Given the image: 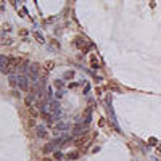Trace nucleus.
Here are the masks:
<instances>
[{
	"instance_id": "7",
	"label": "nucleus",
	"mask_w": 161,
	"mask_h": 161,
	"mask_svg": "<svg viewBox=\"0 0 161 161\" xmlns=\"http://www.w3.org/2000/svg\"><path fill=\"white\" fill-rule=\"evenodd\" d=\"M76 45H79V47H84V45H87V40H86V39L82 40V37H79V39H76Z\"/></svg>"
},
{
	"instance_id": "3",
	"label": "nucleus",
	"mask_w": 161,
	"mask_h": 161,
	"mask_svg": "<svg viewBox=\"0 0 161 161\" xmlns=\"http://www.w3.org/2000/svg\"><path fill=\"white\" fill-rule=\"evenodd\" d=\"M68 127H69V124L68 123H58L57 124V127H55V132H65V131H68Z\"/></svg>"
},
{
	"instance_id": "10",
	"label": "nucleus",
	"mask_w": 161,
	"mask_h": 161,
	"mask_svg": "<svg viewBox=\"0 0 161 161\" xmlns=\"http://www.w3.org/2000/svg\"><path fill=\"white\" fill-rule=\"evenodd\" d=\"M34 36H36V37H37V40L40 42V44H44V39H42V36H40V34H39V32H34Z\"/></svg>"
},
{
	"instance_id": "9",
	"label": "nucleus",
	"mask_w": 161,
	"mask_h": 161,
	"mask_svg": "<svg viewBox=\"0 0 161 161\" xmlns=\"http://www.w3.org/2000/svg\"><path fill=\"white\" fill-rule=\"evenodd\" d=\"M29 113L32 115V118H36V116H37V110L32 108V107H29Z\"/></svg>"
},
{
	"instance_id": "1",
	"label": "nucleus",
	"mask_w": 161,
	"mask_h": 161,
	"mask_svg": "<svg viewBox=\"0 0 161 161\" xmlns=\"http://www.w3.org/2000/svg\"><path fill=\"white\" fill-rule=\"evenodd\" d=\"M29 78H26V76H16V86L21 89V90H27L29 89V81H27Z\"/></svg>"
},
{
	"instance_id": "4",
	"label": "nucleus",
	"mask_w": 161,
	"mask_h": 161,
	"mask_svg": "<svg viewBox=\"0 0 161 161\" xmlns=\"http://www.w3.org/2000/svg\"><path fill=\"white\" fill-rule=\"evenodd\" d=\"M36 131H37V135H39L40 139H45V135H47V131H45V127H44V126H37V127H36Z\"/></svg>"
},
{
	"instance_id": "8",
	"label": "nucleus",
	"mask_w": 161,
	"mask_h": 161,
	"mask_svg": "<svg viewBox=\"0 0 161 161\" xmlns=\"http://www.w3.org/2000/svg\"><path fill=\"white\" fill-rule=\"evenodd\" d=\"M8 81H10V84H11L13 87L16 86V76H10V79H8Z\"/></svg>"
},
{
	"instance_id": "5",
	"label": "nucleus",
	"mask_w": 161,
	"mask_h": 161,
	"mask_svg": "<svg viewBox=\"0 0 161 161\" xmlns=\"http://www.w3.org/2000/svg\"><path fill=\"white\" fill-rule=\"evenodd\" d=\"M86 131H87V126H82V124H79V126H76L74 134L78 135V134H82V132H86Z\"/></svg>"
},
{
	"instance_id": "6",
	"label": "nucleus",
	"mask_w": 161,
	"mask_h": 161,
	"mask_svg": "<svg viewBox=\"0 0 161 161\" xmlns=\"http://www.w3.org/2000/svg\"><path fill=\"white\" fill-rule=\"evenodd\" d=\"M53 68H55V63L53 61H45L44 63V69H45V71H52Z\"/></svg>"
},
{
	"instance_id": "2",
	"label": "nucleus",
	"mask_w": 161,
	"mask_h": 161,
	"mask_svg": "<svg viewBox=\"0 0 161 161\" xmlns=\"http://www.w3.org/2000/svg\"><path fill=\"white\" fill-rule=\"evenodd\" d=\"M61 143H65L63 142V139H58V140H52L50 143H47L45 147H44V153H50V151H53L57 147H60Z\"/></svg>"
},
{
	"instance_id": "12",
	"label": "nucleus",
	"mask_w": 161,
	"mask_h": 161,
	"mask_svg": "<svg viewBox=\"0 0 161 161\" xmlns=\"http://www.w3.org/2000/svg\"><path fill=\"white\" fill-rule=\"evenodd\" d=\"M92 66H94V68H99V66H100L99 61H95V57H92Z\"/></svg>"
},
{
	"instance_id": "11",
	"label": "nucleus",
	"mask_w": 161,
	"mask_h": 161,
	"mask_svg": "<svg viewBox=\"0 0 161 161\" xmlns=\"http://www.w3.org/2000/svg\"><path fill=\"white\" fill-rule=\"evenodd\" d=\"M53 156H55V159H61V158H63V155H61L60 151H55V155H53Z\"/></svg>"
},
{
	"instance_id": "13",
	"label": "nucleus",
	"mask_w": 161,
	"mask_h": 161,
	"mask_svg": "<svg viewBox=\"0 0 161 161\" xmlns=\"http://www.w3.org/2000/svg\"><path fill=\"white\" fill-rule=\"evenodd\" d=\"M68 158H73V159H76V158H78V153H71V155H69Z\"/></svg>"
},
{
	"instance_id": "14",
	"label": "nucleus",
	"mask_w": 161,
	"mask_h": 161,
	"mask_svg": "<svg viewBox=\"0 0 161 161\" xmlns=\"http://www.w3.org/2000/svg\"><path fill=\"white\" fill-rule=\"evenodd\" d=\"M44 161H52V159H44Z\"/></svg>"
}]
</instances>
